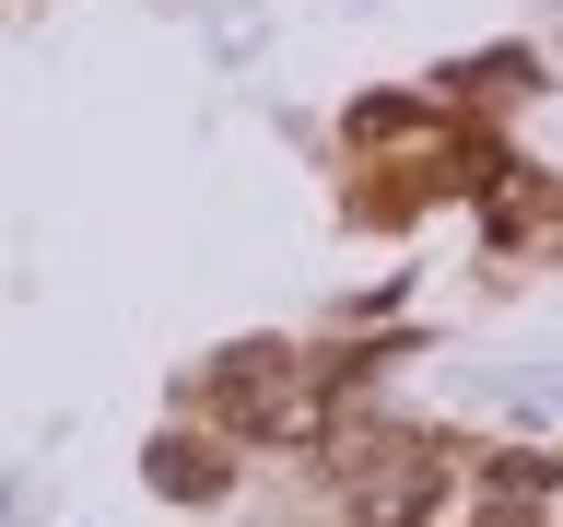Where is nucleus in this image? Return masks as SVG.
<instances>
[{"mask_svg": "<svg viewBox=\"0 0 563 527\" xmlns=\"http://www.w3.org/2000/svg\"><path fill=\"white\" fill-rule=\"evenodd\" d=\"M211 411L223 422H282L294 411V351H235V363L211 375Z\"/></svg>", "mask_w": 563, "mask_h": 527, "instance_id": "obj_1", "label": "nucleus"}, {"mask_svg": "<svg viewBox=\"0 0 563 527\" xmlns=\"http://www.w3.org/2000/svg\"><path fill=\"white\" fill-rule=\"evenodd\" d=\"M153 492H176V504L200 492V504H211V492H223V457H211V446H153Z\"/></svg>", "mask_w": 563, "mask_h": 527, "instance_id": "obj_3", "label": "nucleus"}, {"mask_svg": "<svg viewBox=\"0 0 563 527\" xmlns=\"http://www.w3.org/2000/svg\"><path fill=\"white\" fill-rule=\"evenodd\" d=\"M434 492H446V481H434V457H399V481H364V527H411Z\"/></svg>", "mask_w": 563, "mask_h": 527, "instance_id": "obj_2", "label": "nucleus"}]
</instances>
